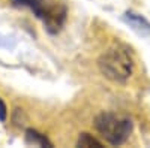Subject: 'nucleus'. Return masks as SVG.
I'll return each instance as SVG.
<instances>
[{
    "instance_id": "7ed1b4c3",
    "label": "nucleus",
    "mask_w": 150,
    "mask_h": 148,
    "mask_svg": "<svg viewBox=\"0 0 150 148\" xmlns=\"http://www.w3.org/2000/svg\"><path fill=\"white\" fill-rule=\"evenodd\" d=\"M15 6H26L42 20L48 33L56 34L63 27L66 20V8L53 0H12Z\"/></svg>"
},
{
    "instance_id": "20e7f679",
    "label": "nucleus",
    "mask_w": 150,
    "mask_h": 148,
    "mask_svg": "<svg viewBox=\"0 0 150 148\" xmlns=\"http://www.w3.org/2000/svg\"><path fill=\"white\" fill-rule=\"evenodd\" d=\"M123 20L132 30H135L138 34H143V36H149L150 34V22L143 15L135 14V12H132V11H128V12H125Z\"/></svg>"
},
{
    "instance_id": "f257e3e1",
    "label": "nucleus",
    "mask_w": 150,
    "mask_h": 148,
    "mask_svg": "<svg viewBox=\"0 0 150 148\" xmlns=\"http://www.w3.org/2000/svg\"><path fill=\"white\" fill-rule=\"evenodd\" d=\"M98 67L110 81L119 84L126 82L134 72V60L131 51L125 45H112L98 58Z\"/></svg>"
},
{
    "instance_id": "423d86ee",
    "label": "nucleus",
    "mask_w": 150,
    "mask_h": 148,
    "mask_svg": "<svg viewBox=\"0 0 150 148\" xmlns=\"http://www.w3.org/2000/svg\"><path fill=\"white\" fill-rule=\"evenodd\" d=\"M77 147H98V148H101L104 145L99 139L92 136L90 133H80V136L77 139Z\"/></svg>"
},
{
    "instance_id": "f03ea898",
    "label": "nucleus",
    "mask_w": 150,
    "mask_h": 148,
    "mask_svg": "<svg viewBox=\"0 0 150 148\" xmlns=\"http://www.w3.org/2000/svg\"><path fill=\"white\" fill-rule=\"evenodd\" d=\"M93 127L110 145H122L131 136L134 124L132 120L126 115L101 112L95 117Z\"/></svg>"
},
{
    "instance_id": "0eeeda50",
    "label": "nucleus",
    "mask_w": 150,
    "mask_h": 148,
    "mask_svg": "<svg viewBox=\"0 0 150 148\" xmlns=\"http://www.w3.org/2000/svg\"><path fill=\"white\" fill-rule=\"evenodd\" d=\"M6 117H8V109H6V105L5 102L0 99V121L5 123L6 121Z\"/></svg>"
},
{
    "instance_id": "39448f33",
    "label": "nucleus",
    "mask_w": 150,
    "mask_h": 148,
    "mask_svg": "<svg viewBox=\"0 0 150 148\" xmlns=\"http://www.w3.org/2000/svg\"><path fill=\"white\" fill-rule=\"evenodd\" d=\"M26 144L29 145H38V147H53V144L48 141L45 135L36 132L35 129L26 130Z\"/></svg>"
}]
</instances>
